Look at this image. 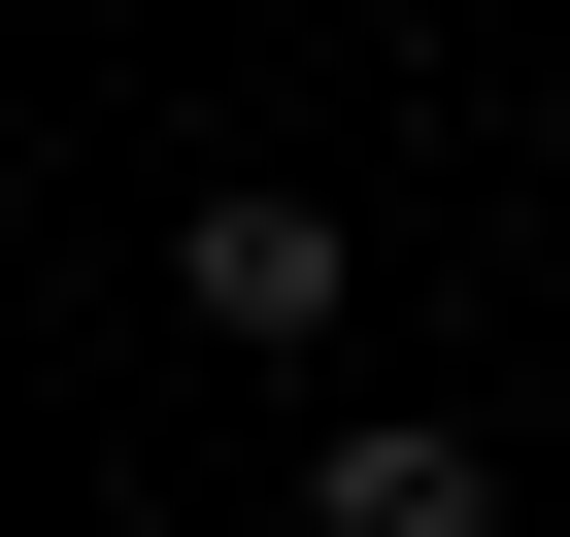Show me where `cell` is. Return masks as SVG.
<instances>
[{
  "label": "cell",
  "instance_id": "2",
  "mask_svg": "<svg viewBox=\"0 0 570 537\" xmlns=\"http://www.w3.org/2000/svg\"><path fill=\"white\" fill-rule=\"evenodd\" d=\"M303 537H503V470H470V437H436V403H370V437H336V470H303Z\"/></svg>",
  "mask_w": 570,
  "mask_h": 537
},
{
  "label": "cell",
  "instance_id": "1",
  "mask_svg": "<svg viewBox=\"0 0 570 537\" xmlns=\"http://www.w3.org/2000/svg\"><path fill=\"white\" fill-rule=\"evenodd\" d=\"M168 303H202V336H268V370H303V336H336V303H370V235H336V202H303V168H235V202H202V235H168Z\"/></svg>",
  "mask_w": 570,
  "mask_h": 537
}]
</instances>
